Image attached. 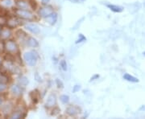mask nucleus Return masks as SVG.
<instances>
[{
    "label": "nucleus",
    "instance_id": "nucleus-26",
    "mask_svg": "<svg viewBox=\"0 0 145 119\" xmlns=\"http://www.w3.org/2000/svg\"><path fill=\"white\" fill-rule=\"evenodd\" d=\"M7 22V19L4 15H0V25H4Z\"/></svg>",
    "mask_w": 145,
    "mask_h": 119
},
{
    "label": "nucleus",
    "instance_id": "nucleus-21",
    "mask_svg": "<svg viewBox=\"0 0 145 119\" xmlns=\"http://www.w3.org/2000/svg\"><path fill=\"white\" fill-rule=\"evenodd\" d=\"M0 82L2 83H7L8 82V77L7 75L3 73H0Z\"/></svg>",
    "mask_w": 145,
    "mask_h": 119
},
{
    "label": "nucleus",
    "instance_id": "nucleus-38",
    "mask_svg": "<svg viewBox=\"0 0 145 119\" xmlns=\"http://www.w3.org/2000/svg\"><path fill=\"white\" fill-rule=\"evenodd\" d=\"M143 55H144V56H145V51H144V52H143Z\"/></svg>",
    "mask_w": 145,
    "mask_h": 119
},
{
    "label": "nucleus",
    "instance_id": "nucleus-9",
    "mask_svg": "<svg viewBox=\"0 0 145 119\" xmlns=\"http://www.w3.org/2000/svg\"><path fill=\"white\" fill-rule=\"evenodd\" d=\"M11 94L14 96L19 97L23 94V89H22V88L19 85H12L11 88Z\"/></svg>",
    "mask_w": 145,
    "mask_h": 119
},
{
    "label": "nucleus",
    "instance_id": "nucleus-32",
    "mask_svg": "<svg viewBox=\"0 0 145 119\" xmlns=\"http://www.w3.org/2000/svg\"><path fill=\"white\" fill-rule=\"evenodd\" d=\"M98 78H99V75L98 74H96V75L93 76L90 78V81H93L96 80V79H98Z\"/></svg>",
    "mask_w": 145,
    "mask_h": 119
},
{
    "label": "nucleus",
    "instance_id": "nucleus-12",
    "mask_svg": "<svg viewBox=\"0 0 145 119\" xmlns=\"http://www.w3.org/2000/svg\"><path fill=\"white\" fill-rule=\"evenodd\" d=\"M27 44L28 46L31 48H37L39 46V43L37 41V39H35L34 37H28L27 39Z\"/></svg>",
    "mask_w": 145,
    "mask_h": 119
},
{
    "label": "nucleus",
    "instance_id": "nucleus-22",
    "mask_svg": "<svg viewBox=\"0 0 145 119\" xmlns=\"http://www.w3.org/2000/svg\"><path fill=\"white\" fill-rule=\"evenodd\" d=\"M28 4L33 10H36L37 7V3L36 0H28Z\"/></svg>",
    "mask_w": 145,
    "mask_h": 119
},
{
    "label": "nucleus",
    "instance_id": "nucleus-34",
    "mask_svg": "<svg viewBox=\"0 0 145 119\" xmlns=\"http://www.w3.org/2000/svg\"><path fill=\"white\" fill-rule=\"evenodd\" d=\"M3 60L1 57H0V67H2L3 66Z\"/></svg>",
    "mask_w": 145,
    "mask_h": 119
},
{
    "label": "nucleus",
    "instance_id": "nucleus-16",
    "mask_svg": "<svg viewBox=\"0 0 145 119\" xmlns=\"http://www.w3.org/2000/svg\"><path fill=\"white\" fill-rule=\"evenodd\" d=\"M123 79H124V80H126V81H129V82H132V83L139 82V79L138 78H136V77H135L133 76H131V75H130L128 73H125L123 75Z\"/></svg>",
    "mask_w": 145,
    "mask_h": 119
},
{
    "label": "nucleus",
    "instance_id": "nucleus-14",
    "mask_svg": "<svg viewBox=\"0 0 145 119\" xmlns=\"http://www.w3.org/2000/svg\"><path fill=\"white\" fill-rule=\"evenodd\" d=\"M18 83L20 86H23V87H25L26 85H28V83H29V81L27 76H20L19 78H18Z\"/></svg>",
    "mask_w": 145,
    "mask_h": 119
},
{
    "label": "nucleus",
    "instance_id": "nucleus-15",
    "mask_svg": "<svg viewBox=\"0 0 145 119\" xmlns=\"http://www.w3.org/2000/svg\"><path fill=\"white\" fill-rule=\"evenodd\" d=\"M16 4L17 7L20 8V9H27L28 10V8L29 7L28 3L23 1V0H16Z\"/></svg>",
    "mask_w": 145,
    "mask_h": 119
},
{
    "label": "nucleus",
    "instance_id": "nucleus-2",
    "mask_svg": "<svg viewBox=\"0 0 145 119\" xmlns=\"http://www.w3.org/2000/svg\"><path fill=\"white\" fill-rule=\"evenodd\" d=\"M15 14L17 17L19 19H32L34 15L32 14V12L27 9H20V8H16L15 11Z\"/></svg>",
    "mask_w": 145,
    "mask_h": 119
},
{
    "label": "nucleus",
    "instance_id": "nucleus-23",
    "mask_svg": "<svg viewBox=\"0 0 145 119\" xmlns=\"http://www.w3.org/2000/svg\"><path fill=\"white\" fill-rule=\"evenodd\" d=\"M86 38L82 34H80V35H79V38L76 40L75 44H79V43H82V42L86 41Z\"/></svg>",
    "mask_w": 145,
    "mask_h": 119
},
{
    "label": "nucleus",
    "instance_id": "nucleus-35",
    "mask_svg": "<svg viewBox=\"0 0 145 119\" xmlns=\"http://www.w3.org/2000/svg\"><path fill=\"white\" fill-rule=\"evenodd\" d=\"M69 1H71V2H73V3H77L79 0H69Z\"/></svg>",
    "mask_w": 145,
    "mask_h": 119
},
{
    "label": "nucleus",
    "instance_id": "nucleus-17",
    "mask_svg": "<svg viewBox=\"0 0 145 119\" xmlns=\"http://www.w3.org/2000/svg\"><path fill=\"white\" fill-rule=\"evenodd\" d=\"M107 7L115 13H120L123 11V7L118 6V5H114V4H108Z\"/></svg>",
    "mask_w": 145,
    "mask_h": 119
},
{
    "label": "nucleus",
    "instance_id": "nucleus-28",
    "mask_svg": "<svg viewBox=\"0 0 145 119\" xmlns=\"http://www.w3.org/2000/svg\"><path fill=\"white\" fill-rule=\"evenodd\" d=\"M34 77H35V80H36L37 82H41V81H42V78H41V76L39 75V73H38L37 72L35 73Z\"/></svg>",
    "mask_w": 145,
    "mask_h": 119
},
{
    "label": "nucleus",
    "instance_id": "nucleus-19",
    "mask_svg": "<svg viewBox=\"0 0 145 119\" xmlns=\"http://www.w3.org/2000/svg\"><path fill=\"white\" fill-rule=\"evenodd\" d=\"M60 66H61V69L63 71H67V69H68V64H67L66 60H61L60 61Z\"/></svg>",
    "mask_w": 145,
    "mask_h": 119
},
{
    "label": "nucleus",
    "instance_id": "nucleus-13",
    "mask_svg": "<svg viewBox=\"0 0 145 119\" xmlns=\"http://www.w3.org/2000/svg\"><path fill=\"white\" fill-rule=\"evenodd\" d=\"M23 112H22V110H16V111H14L12 112L11 116H10V118L11 119H19V118H23L25 117V114H23Z\"/></svg>",
    "mask_w": 145,
    "mask_h": 119
},
{
    "label": "nucleus",
    "instance_id": "nucleus-7",
    "mask_svg": "<svg viewBox=\"0 0 145 119\" xmlns=\"http://www.w3.org/2000/svg\"><path fill=\"white\" fill-rule=\"evenodd\" d=\"M57 105V97L55 94H50L46 101V107L52 108Z\"/></svg>",
    "mask_w": 145,
    "mask_h": 119
},
{
    "label": "nucleus",
    "instance_id": "nucleus-1",
    "mask_svg": "<svg viewBox=\"0 0 145 119\" xmlns=\"http://www.w3.org/2000/svg\"><path fill=\"white\" fill-rule=\"evenodd\" d=\"M39 58V55L36 51H27L23 54V60L28 65L33 67L37 63Z\"/></svg>",
    "mask_w": 145,
    "mask_h": 119
},
{
    "label": "nucleus",
    "instance_id": "nucleus-4",
    "mask_svg": "<svg viewBox=\"0 0 145 119\" xmlns=\"http://www.w3.org/2000/svg\"><path fill=\"white\" fill-rule=\"evenodd\" d=\"M53 12H54L53 7H51V6H46V7H44L39 9L38 13H39V16L45 19L46 17H48V15L52 14Z\"/></svg>",
    "mask_w": 145,
    "mask_h": 119
},
{
    "label": "nucleus",
    "instance_id": "nucleus-29",
    "mask_svg": "<svg viewBox=\"0 0 145 119\" xmlns=\"http://www.w3.org/2000/svg\"><path fill=\"white\" fill-rule=\"evenodd\" d=\"M3 4L6 7H11L12 5V2H11V0H3Z\"/></svg>",
    "mask_w": 145,
    "mask_h": 119
},
{
    "label": "nucleus",
    "instance_id": "nucleus-3",
    "mask_svg": "<svg viewBox=\"0 0 145 119\" xmlns=\"http://www.w3.org/2000/svg\"><path fill=\"white\" fill-rule=\"evenodd\" d=\"M5 50L11 54H16L19 52V46L16 41L12 39H7L5 42Z\"/></svg>",
    "mask_w": 145,
    "mask_h": 119
},
{
    "label": "nucleus",
    "instance_id": "nucleus-11",
    "mask_svg": "<svg viewBox=\"0 0 145 119\" xmlns=\"http://www.w3.org/2000/svg\"><path fill=\"white\" fill-rule=\"evenodd\" d=\"M45 19L51 25H54L57 23V13H55V12H53L52 14H51L50 15L46 17Z\"/></svg>",
    "mask_w": 145,
    "mask_h": 119
},
{
    "label": "nucleus",
    "instance_id": "nucleus-6",
    "mask_svg": "<svg viewBox=\"0 0 145 119\" xmlns=\"http://www.w3.org/2000/svg\"><path fill=\"white\" fill-rule=\"evenodd\" d=\"M7 24L8 26V28L12 29V28H15L16 27H18L19 25L21 24L20 21H19V18L18 17H11L9 19H7Z\"/></svg>",
    "mask_w": 145,
    "mask_h": 119
},
{
    "label": "nucleus",
    "instance_id": "nucleus-24",
    "mask_svg": "<svg viewBox=\"0 0 145 119\" xmlns=\"http://www.w3.org/2000/svg\"><path fill=\"white\" fill-rule=\"evenodd\" d=\"M19 31V32L20 33V35H19V34H16L17 35V37L18 38H19V39H23V38H25L26 36H27V34H26L23 30H21V29H19V30H18Z\"/></svg>",
    "mask_w": 145,
    "mask_h": 119
},
{
    "label": "nucleus",
    "instance_id": "nucleus-30",
    "mask_svg": "<svg viewBox=\"0 0 145 119\" xmlns=\"http://www.w3.org/2000/svg\"><path fill=\"white\" fill-rule=\"evenodd\" d=\"M52 115H57V114H58L59 113V112H60V109L58 108V107H53V110H52Z\"/></svg>",
    "mask_w": 145,
    "mask_h": 119
},
{
    "label": "nucleus",
    "instance_id": "nucleus-27",
    "mask_svg": "<svg viewBox=\"0 0 145 119\" xmlns=\"http://www.w3.org/2000/svg\"><path fill=\"white\" fill-rule=\"evenodd\" d=\"M56 84H57V85L59 89H63L64 88V84L60 80V79H56Z\"/></svg>",
    "mask_w": 145,
    "mask_h": 119
},
{
    "label": "nucleus",
    "instance_id": "nucleus-33",
    "mask_svg": "<svg viewBox=\"0 0 145 119\" xmlns=\"http://www.w3.org/2000/svg\"><path fill=\"white\" fill-rule=\"evenodd\" d=\"M49 1H50V0H41V2H42L43 4H47Z\"/></svg>",
    "mask_w": 145,
    "mask_h": 119
},
{
    "label": "nucleus",
    "instance_id": "nucleus-37",
    "mask_svg": "<svg viewBox=\"0 0 145 119\" xmlns=\"http://www.w3.org/2000/svg\"><path fill=\"white\" fill-rule=\"evenodd\" d=\"M2 30H3V26H2V25H0V34H1Z\"/></svg>",
    "mask_w": 145,
    "mask_h": 119
},
{
    "label": "nucleus",
    "instance_id": "nucleus-8",
    "mask_svg": "<svg viewBox=\"0 0 145 119\" xmlns=\"http://www.w3.org/2000/svg\"><path fill=\"white\" fill-rule=\"evenodd\" d=\"M26 29H27L28 31H29L30 32L35 34V35H37L39 33V32H41V30H39V28L38 27V26L35 23H28L25 26Z\"/></svg>",
    "mask_w": 145,
    "mask_h": 119
},
{
    "label": "nucleus",
    "instance_id": "nucleus-5",
    "mask_svg": "<svg viewBox=\"0 0 145 119\" xmlns=\"http://www.w3.org/2000/svg\"><path fill=\"white\" fill-rule=\"evenodd\" d=\"M65 111H66V113L68 115H69L71 117H75V116H77V114H79L81 113L82 110H81L80 107L77 106V105H69Z\"/></svg>",
    "mask_w": 145,
    "mask_h": 119
},
{
    "label": "nucleus",
    "instance_id": "nucleus-31",
    "mask_svg": "<svg viewBox=\"0 0 145 119\" xmlns=\"http://www.w3.org/2000/svg\"><path fill=\"white\" fill-rule=\"evenodd\" d=\"M80 89H81V86L78 85H76L73 88V92H78Z\"/></svg>",
    "mask_w": 145,
    "mask_h": 119
},
{
    "label": "nucleus",
    "instance_id": "nucleus-25",
    "mask_svg": "<svg viewBox=\"0 0 145 119\" xmlns=\"http://www.w3.org/2000/svg\"><path fill=\"white\" fill-rule=\"evenodd\" d=\"M7 89V85L6 83L0 82V92H3Z\"/></svg>",
    "mask_w": 145,
    "mask_h": 119
},
{
    "label": "nucleus",
    "instance_id": "nucleus-20",
    "mask_svg": "<svg viewBox=\"0 0 145 119\" xmlns=\"http://www.w3.org/2000/svg\"><path fill=\"white\" fill-rule=\"evenodd\" d=\"M60 101H61L63 104L66 105V104H68L69 101V97L68 95H61V96L60 97Z\"/></svg>",
    "mask_w": 145,
    "mask_h": 119
},
{
    "label": "nucleus",
    "instance_id": "nucleus-18",
    "mask_svg": "<svg viewBox=\"0 0 145 119\" xmlns=\"http://www.w3.org/2000/svg\"><path fill=\"white\" fill-rule=\"evenodd\" d=\"M30 97L32 100V101L36 104L39 101V94H38V91L37 90H34V91H32L30 92Z\"/></svg>",
    "mask_w": 145,
    "mask_h": 119
},
{
    "label": "nucleus",
    "instance_id": "nucleus-10",
    "mask_svg": "<svg viewBox=\"0 0 145 119\" xmlns=\"http://www.w3.org/2000/svg\"><path fill=\"white\" fill-rule=\"evenodd\" d=\"M12 33L11 31V28H3L1 34H0V36H1V39L3 40H7L11 36Z\"/></svg>",
    "mask_w": 145,
    "mask_h": 119
},
{
    "label": "nucleus",
    "instance_id": "nucleus-36",
    "mask_svg": "<svg viewBox=\"0 0 145 119\" xmlns=\"http://www.w3.org/2000/svg\"><path fill=\"white\" fill-rule=\"evenodd\" d=\"M2 104H3V100H2V98L0 97V106L2 105Z\"/></svg>",
    "mask_w": 145,
    "mask_h": 119
}]
</instances>
